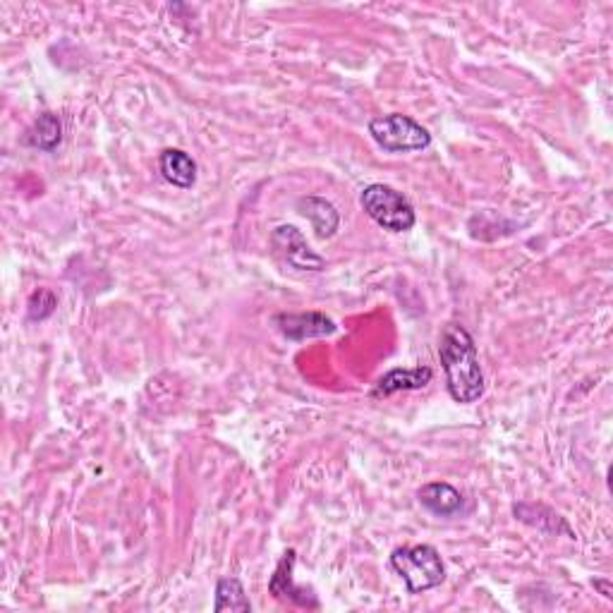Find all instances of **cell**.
<instances>
[{
  "label": "cell",
  "instance_id": "obj_1",
  "mask_svg": "<svg viewBox=\"0 0 613 613\" xmlns=\"http://www.w3.org/2000/svg\"><path fill=\"white\" fill-rule=\"evenodd\" d=\"M439 357L446 372L448 393L455 403L470 405L484 396V374L479 367L477 345L465 326L448 324L441 333Z\"/></svg>",
  "mask_w": 613,
  "mask_h": 613
},
{
  "label": "cell",
  "instance_id": "obj_2",
  "mask_svg": "<svg viewBox=\"0 0 613 613\" xmlns=\"http://www.w3.org/2000/svg\"><path fill=\"white\" fill-rule=\"evenodd\" d=\"M391 568L403 578L410 594L434 590L446 580L441 554L429 544L400 546L391 554Z\"/></svg>",
  "mask_w": 613,
  "mask_h": 613
},
{
  "label": "cell",
  "instance_id": "obj_3",
  "mask_svg": "<svg viewBox=\"0 0 613 613\" xmlns=\"http://www.w3.org/2000/svg\"><path fill=\"white\" fill-rule=\"evenodd\" d=\"M360 204L364 214L372 218L376 226L391 230V233H408L417 221L415 206L410 204V199L388 185L364 187Z\"/></svg>",
  "mask_w": 613,
  "mask_h": 613
},
{
  "label": "cell",
  "instance_id": "obj_4",
  "mask_svg": "<svg viewBox=\"0 0 613 613\" xmlns=\"http://www.w3.org/2000/svg\"><path fill=\"white\" fill-rule=\"evenodd\" d=\"M369 135L384 151L391 154H410V151H422L432 144V135L427 127H422L410 115L391 113L381 118L369 120Z\"/></svg>",
  "mask_w": 613,
  "mask_h": 613
},
{
  "label": "cell",
  "instance_id": "obj_5",
  "mask_svg": "<svg viewBox=\"0 0 613 613\" xmlns=\"http://www.w3.org/2000/svg\"><path fill=\"white\" fill-rule=\"evenodd\" d=\"M273 250L288 262L293 269L300 271H321L324 269V259L319 254L312 252V247L307 245L305 235L300 233L295 226H281L273 230L271 235Z\"/></svg>",
  "mask_w": 613,
  "mask_h": 613
},
{
  "label": "cell",
  "instance_id": "obj_6",
  "mask_svg": "<svg viewBox=\"0 0 613 613\" xmlns=\"http://www.w3.org/2000/svg\"><path fill=\"white\" fill-rule=\"evenodd\" d=\"M295 556L297 554L293 549L285 551L269 580V592L276 599H281V602H290L295 606H302V609H319L317 594H314L312 590H307V587L295 585V580H293V568L297 561Z\"/></svg>",
  "mask_w": 613,
  "mask_h": 613
},
{
  "label": "cell",
  "instance_id": "obj_7",
  "mask_svg": "<svg viewBox=\"0 0 613 613\" xmlns=\"http://www.w3.org/2000/svg\"><path fill=\"white\" fill-rule=\"evenodd\" d=\"M276 329L290 341H307V338H321L336 333V321L321 312H302V314H276L273 317Z\"/></svg>",
  "mask_w": 613,
  "mask_h": 613
},
{
  "label": "cell",
  "instance_id": "obj_8",
  "mask_svg": "<svg viewBox=\"0 0 613 613\" xmlns=\"http://www.w3.org/2000/svg\"><path fill=\"white\" fill-rule=\"evenodd\" d=\"M417 499L429 513H434L436 518H453V515L463 513L465 499L458 489L451 487L446 482H429L417 491Z\"/></svg>",
  "mask_w": 613,
  "mask_h": 613
},
{
  "label": "cell",
  "instance_id": "obj_9",
  "mask_svg": "<svg viewBox=\"0 0 613 613\" xmlns=\"http://www.w3.org/2000/svg\"><path fill=\"white\" fill-rule=\"evenodd\" d=\"M434 372L429 367H415V369H391V372L381 376L376 381L372 396L374 398H386L400 391H420L432 381Z\"/></svg>",
  "mask_w": 613,
  "mask_h": 613
},
{
  "label": "cell",
  "instance_id": "obj_10",
  "mask_svg": "<svg viewBox=\"0 0 613 613\" xmlns=\"http://www.w3.org/2000/svg\"><path fill=\"white\" fill-rule=\"evenodd\" d=\"M515 518L520 520V523L537 527L539 532L546 534H568L570 539H575L573 527H570L566 520L561 518V515L551 511V508L542 506V503H518V506L513 508Z\"/></svg>",
  "mask_w": 613,
  "mask_h": 613
},
{
  "label": "cell",
  "instance_id": "obj_11",
  "mask_svg": "<svg viewBox=\"0 0 613 613\" xmlns=\"http://www.w3.org/2000/svg\"><path fill=\"white\" fill-rule=\"evenodd\" d=\"M159 168L163 178L171 182V185L180 187V190H190L194 182H197V163L182 149L161 151Z\"/></svg>",
  "mask_w": 613,
  "mask_h": 613
},
{
  "label": "cell",
  "instance_id": "obj_12",
  "mask_svg": "<svg viewBox=\"0 0 613 613\" xmlns=\"http://www.w3.org/2000/svg\"><path fill=\"white\" fill-rule=\"evenodd\" d=\"M297 209H300L302 216L312 221L319 238H333L338 226H341V216H338L336 206L321 197H302L297 202Z\"/></svg>",
  "mask_w": 613,
  "mask_h": 613
},
{
  "label": "cell",
  "instance_id": "obj_13",
  "mask_svg": "<svg viewBox=\"0 0 613 613\" xmlns=\"http://www.w3.org/2000/svg\"><path fill=\"white\" fill-rule=\"evenodd\" d=\"M24 142L39 151H56L58 144L63 142V123H60L58 115L48 111L41 113L39 118L34 120V125L29 127Z\"/></svg>",
  "mask_w": 613,
  "mask_h": 613
},
{
  "label": "cell",
  "instance_id": "obj_14",
  "mask_svg": "<svg viewBox=\"0 0 613 613\" xmlns=\"http://www.w3.org/2000/svg\"><path fill=\"white\" fill-rule=\"evenodd\" d=\"M214 611H252V602L247 599L245 587H242V582L238 578H223L218 580L216 585V602H214Z\"/></svg>",
  "mask_w": 613,
  "mask_h": 613
},
{
  "label": "cell",
  "instance_id": "obj_15",
  "mask_svg": "<svg viewBox=\"0 0 613 613\" xmlns=\"http://www.w3.org/2000/svg\"><path fill=\"white\" fill-rule=\"evenodd\" d=\"M58 307V297L51 293V290H36V293L29 297V305H27V319L29 321H44L51 317L53 312H56Z\"/></svg>",
  "mask_w": 613,
  "mask_h": 613
},
{
  "label": "cell",
  "instance_id": "obj_16",
  "mask_svg": "<svg viewBox=\"0 0 613 613\" xmlns=\"http://www.w3.org/2000/svg\"><path fill=\"white\" fill-rule=\"evenodd\" d=\"M594 587H597V590H602V594L606 599H613V594H611V582L609 580H594Z\"/></svg>",
  "mask_w": 613,
  "mask_h": 613
}]
</instances>
